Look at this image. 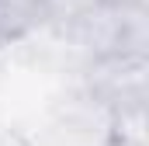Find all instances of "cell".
<instances>
[{
	"mask_svg": "<svg viewBox=\"0 0 149 146\" xmlns=\"http://www.w3.org/2000/svg\"><path fill=\"white\" fill-rule=\"evenodd\" d=\"M63 42L73 49L83 63L101 59V56H118V52H132V56H146V4H111L101 0L90 11H83L80 18L66 21L56 28Z\"/></svg>",
	"mask_w": 149,
	"mask_h": 146,
	"instance_id": "cell-1",
	"label": "cell"
},
{
	"mask_svg": "<svg viewBox=\"0 0 149 146\" xmlns=\"http://www.w3.org/2000/svg\"><path fill=\"white\" fill-rule=\"evenodd\" d=\"M80 91H87L108 111L146 105V56L118 52V56H101L83 63Z\"/></svg>",
	"mask_w": 149,
	"mask_h": 146,
	"instance_id": "cell-2",
	"label": "cell"
},
{
	"mask_svg": "<svg viewBox=\"0 0 149 146\" xmlns=\"http://www.w3.org/2000/svg\"><path fill=\"white\" fill-rule=\"evenodd\" d=\"M35 4H38V14H42V25L59 28V25L80 18L83 11H90V7L101 4V0H35Z\"/></svg>",
	"mask_w": 149,
	"mask_h": 146,
	"instance_id": "cell-3",
	"label": "cell"
},
{
	"mask_svg": "<svg viewBox=\"0 0 149 146\" xmlns=\"http://www.w3.org/2000/svg\"><path fill=\"white\" fill-rule=\"evenodd\" d=\"M0 146H28V139H24L17 129H10V125H0Z\"/></svg>",
	"mask_w": 149,
	"mask_h": 146,
	"instance_id": "cell-4",
	"label": "cell"
},
{
	"mask_svg": "<svg viewBox=\"0 0 149 146\" xmlns=\"http://www.w3.org/2000/svg\"><path fill=\"white\" fill-rule=\"evenodd\" d=\"M111 4H146V0H111Z\"/></svg>",
	"mask_w": 149,
	"mask_h": 146,
	"instance_id": "cell-5",
	"label": "cell"
}]
</instances>
